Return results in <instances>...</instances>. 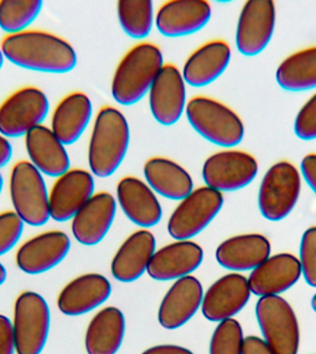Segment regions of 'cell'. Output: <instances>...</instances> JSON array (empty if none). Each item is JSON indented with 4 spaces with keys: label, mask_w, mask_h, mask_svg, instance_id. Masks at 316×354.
Segmentation results:
<instances>
[{
    "label": "cell",
    "mask_w": 316,
    "mask_h": 354,
    "mask_svg": "<svg viewBox=\"0 0 316 354\" xmlns=\"http://www.w3.org/2000/svg\"><path fill=\"white\" fill-rule=\"evenodd\" d=\"M93 115V104L85 93L76 91L64 97L54 111L50 129L65 146L76 143Z\"/></svg>",
    "instance_id": "cell-27"
},
{
    "label": "cell",
    "mask_w": 316,
    "mask_h": 354,
    "mask_svg": "<svg viewBox=\"0 0 316 354\" xmlns=\"http://www.w3.org/2000/svg\"><path fill=\"white\" fill-rule=\"evenodd\" d=\"M119 206L136 225L149 228L162 218V207L154 191L146 183L133 176L121 179L116 187Z\"/></svg>",
    "instance_id": "cell-24"
},
{
    "label": "cell",
    "mask_w": 316,
    "mask_h": 354,
    "mask_svg": "<svg viewBox=\"0 0 316 354\" xmlns=\"http://www.w3.org/2000/svg\"><path fill=\"white\" fill-rule=\"evenodd\" d=\"M276 21V4L271 0H249L240 11L236 46L241 55L254 57L267 47Z\"/></svg>",
    "instance_id": "cell-12"
},
{
    "label": "cell",
    "mask_w": 316,
    "mask_h": 354,
    "mask_svg": "<svg viewBox=\"0 0 316 354\" xmlns=\"http://www.w3.org/2000/svg\"><path fill=\"white\" fill-rule=\"evenodd\" d=\"M263 340L276 354H298L301 332L298 318L281 296L260 297L255 307Z\"/></svg>",
    "instance_id": "cell-8"
},
{
    "label": "cell",
    "mask_w": 316,
    "mask_h": 354,
    "mask_svg": "<svg viewBox=\"0 0 316 354\" xmlns=\"http://www.w3.org/2000/svg\"><path fill=\"white\" fill-rule=\"evenodd\" d=\"M301 174L316 195V153L307 154L301 162Z\"/></svg>",
    "instance_id": "cell-39"
},
{
    "label": "cell",
    "mask_w": 316,
    "mask_h": 354,
    "mask_svg": "<svg viewBox=\"0 0 316 354\" xmlns=\"http://www.w3.org/2000/svg\"><path fill=\"white\" fill-rule=\"evenodd\" d=\"M251 295L246 277L238 273L227 274L218 279L204 295L202 315L212 322L229 319L246 306Z\"/></svg>",
    "instance_id": "cell-16"
},
{
    "label": "cell",
    "mask_w": 316,
    "mask_h": 354,
    "mask_svg": "<svg viewBox=\"0 0 316 354\" xmlns=\"http://www.w3.org/2000/svg\"><path fill=\"white\" fill-rule=\"evenodd\" d=\"M204 250L198 243L179 240L155 251L147 273L159 281H174L190 276L201 266Z\"/></svg>",
    "instance_id": "cell-19"
},
{
    "label": "cell",
    "mask_w": 316,
    "mask_h": 354,
    "mask_svg": "<svg viewBox=\"0 0 316 354\" xmlns=\"http://www.w3.org/2000/svg\"><path fill=\"white\" fill-rule=\"evenodd\" d=\"M271 243L265 235H237L220 243L216 251L218 264L232 271L254 270L270 257Z\"/></svg>",
    "instance_id": "cell-26"
},
{
    "label": "cell",
    "mask_w": 316,
    "mask_h": 354,
    "mask_svg": "<svg viewBox=\"0 0 316 354\" xmlns=\"http://www.w3.org/2000/svg\"><path fill=\"white\" fill-rule=\"evenodd\" d=\"M164 66L159 47L149 43L137 44L125 55L114 73L113 99L123 106L137 104L149 93Z\"/></svg>",
    "instance_id": "cell-3"
},
{
    "label": "cell",
    "mask_w": 316,
    "mask_h": 354,
    "mask_svg": "<svg viewBox=\"0 0 316 354\" xmlns=\"http://www.w3.org/2000/svg\"><path fill=\"white\" fill-rule=\"evenodd\" d=\"M0 354H17L12 323L8 317L0 314Z\"/></svg>",
    "instance_id": "cell-38"
},
{
    "label": "cell",
    "mask_w": 316,
    "mask_h": 354,
    "mask_svg": "<svg viewBox=\"0 0 316 354\" xmlns=\"http://www.w3.org/2000/svg\"><path fill=\"white\" fill-rule=\"evenodd\" d=\"M155 252V238L151 232L141 230L130 235L119 248L111 263L114 278L121 282H132L148 268Z\"/></svg>",
    "instance_id": "cell-28"
},
{
    "label": "cell",
    "mask_w": 316,
    "mask_h": 354,
    "mask_svg": "<svg viewBox=\"0 0 316 354\" xmlns=\"http://www.w3.org/2000/svg\"><path fill=\"white\" fill-rule=\"evenodd\" d=\"M11 323L17 354L43 353L51 325V313L43 296L32 290L21 292L14 304Z\"/></svg>",
    "instance_id": "cell-6"
},
{
    "label": "cell",
    "mask_w": 316,
    "mask_h": 354,
    "mask_svg": "<svg viewBox=\"0 0 316 354\" xmlns=\"http://www.w3.org/2000/svg\"><path fill=\"white\" fill-rule=\"evenodd\" d=\"M223 194L202 187L183 198L169 218L168 231L177 241L188 240L204 231L220 212Z\"/></svg>",
    "instance_id": "cell-10"
},
{
    "label": "cell",
    "mask_w": 316,
    "mask_h": 354,
    "mask_svg": "<svg viewBox=\"0 0 316 354\" xmlns=\"http://www.w3.org/2000/svg\"><path fill=\"white\" fill-rule=\"evenodd\" d=\"M301 277V264L292 254L269 257L252 271L248 279L252 293L259 297L276 296L287 292Z\"/></svg>",
    "instance_id": "cell-18"
},
{
    "label": "cell",
    "mask_w": 316,
    "mask_h": 354,
    "mask_svg": "<svg viewBox=\"0 0 316 354\" xmlns=\"http://www.w3.org/2000/svg\"><path fill=\"white\" fill-rule=\"evenodd\" d=\"M112 292L110 282L96 273L85 274L72 279L61 290L58 307L62 314L78 317L104 304Z\"/></svg>",
    "instance_id": "cell-22"
},
{
    "label": "cell",
    "mask_w": 316,
    "mask_h": 354,
    "mask_svg": "<svg viewBox=\"0 0 316 354\" xmlns=\"http://www.w3.org/2000/svg\"><path fill=\"white\" fill-rule=\"evenodd\" d=\"M241 354H276L267 343L256 336H249L244 339Z\"/></svg>",
    "instance_id": "cell-40"
},
{
    "label": "cell",
    "mask_w": 316,
    "mask_h": 354,
    "mask_svg": "<svg viewBox=\"0 0 316 354\" xmlns=\"http://www.w3.org/2000/svg\"><path fill=\"white\" fill-rule=\"evenodd\" d=\"M94 179L82 169H69L57 178L49 192L50 218L58 223L72 220L94 195Z\"/></svg>",
    "instance_id": "cell-13"
},
{
    "label": "cell",
    "mask_w": 316,
    "mask_h": 354,
    "mask_svg": "<svg viewBox=\"0 0 316 354\" xmlns=\"http://www.w3.org/2000/svg\"><path fill=\"white\" fill-rule=\"evenodd\" d=\"M231 59V50L226 41H208L186 60L182 77L186 84L201 88L216 82L226 71Z\"/></svg>",
    "instance_id": "cell-25"
},
{
    "label": "cell",
    "mask_w": 316,
    "mask_h": 354,
    "mask_svg": "<svg viewBox=\"0 0 316 354\" xmlns=\"http://www.w3.org/2000/svg\"><path fill=\"white\" fill-rule=\"evenodd\" d=\"M116 202L108 192L94 194L72 218L71 231L83 245H96L109 231L115 218Z\"/></svg>",
    "instance_id": "cell-20"
},
{
    "label": "cell",
    "mask_w": 316,
    "mask_h": 354,
    "mask_svg": "<svg viewBox=\"0 0 316 354\" xmlns=\"http://www.w3.org/2000/svg\"><path fill=\"white\" fill-rule=\"evenodd\" d=\"M243 330L238 321L229 318L216 326L210 342V354H241Z\"/></svg>",
    "instance_id": "cell-34"
},
{
    "label": "cell",
    "mask_w": 316,
    "mask_h": 354,
    "mask_svg": "<svg viewBox=\"0 0 316 354\" xmlns=\"http://www.w3.org/2000/svg\"><path fill=\"white\" fill-rule=\"evenodd\" d=\"M119 24L129 37L146 38L155 22L154 4L149 0H121L116 6Z\"/></svg>",
    "instance_id": "cell-32"
},
{
    "label": "cell",
    "mask_w": 316,
    "mask_h": 354,
    "mask_svg": "<svg viewBox=\"0 0 316 354\" xmlns=\"http://www.w3.org/2000/svg\"><path fill=\"white\" fill-rule=\"evenodd\" d=\"M130 127L121 111L103 107L91 131L88 162L91 173L107 178L116 173L123 162L130 146Z\"/></svg>",
    "instance_id": "cell-2"
},
{
    "label": "cell",
    "mask_w": 316,
    "mask_h": 354,
    "mask_svg": "<svg viewBox=\"0 0 316 354\" xmlns=\"http://www.w3.org/2000/svg\"><path fill=\"white\" fill-rule=\"evenodd\" d=\"M301 176L287 160L274 163L266 171L258 193V206L263 218L279 221L288 217L299 201Z\"/></svg>",
    "instance_id": "cell-7"
},
{
    "label": "cell",
    "mask_w": 316,
    "mask_h": 354,
    "mask_svg": "<svg viewBox=\"0 0 316 354\" xmlns=\"http://www.w3.org/2000/svg\"><path fill=\"white\" fill-rule=\"evenodd\" d=\"M71 249V240L61 231L35 235L22 243L16 254V264L28 275H40L60 265Z\"/></svg>",
    "instance_id": "cell-15"
},
{
    "label": "cell",
    "mask_w": 316,
    "mask_h": 354,
    "mask_svg": "<svg viewBox=\"0 0 316 354\" xmlns=\"http://www.w3.org/2000/svg\"><path fill=\"white\" fill-rule=\"evenodd\" d=\"M204 298L201 282L193 276L177 279L158 310V321L166 329L185 325L198 311Z\"/></svg>",
    "instance_id": "cell-21"
},
{
    "label": "cell",
    "mask_w": 316,
    "mask_h": 354,
    "mask_svg": "<svg viewBox=\"0 0 316 354\" xmlns=\"http://www.w3.org/2000/svg\"><path fill=\"white\" fill-rule=\"evenodd\" d=\"M25 223L14 212L0 213V257L12 250L24 234Z\"/></svg>",
    "instance_id": "cell-36"
},
{
    "label": "cell",
    "mask_w": 316,
    "mask_h": 354,
    "mask_svg": "<svg viewBox=\"0 0 316 354\" xmlns=\"http://www.w3.org/2000/svg\"><path fill=\"white\" fill-rule=\"evenodd\" d=\"M24 138L29 162L43 176L58 178L69 170L71 160L66 146L50 127L42 124L30 130Z\"/></svg>",
    "instance_id": "cell-23"
},
{
    "label": "cell",
    "mask_w": 316,
    "mask_h": 354,
    "mask_svg": "<svg viewBox=\"0 0 316 354\" xmlns=\"http://www.w3.org/2000/svg\"><path fill=\"white\" fill-rule=\"evenodd\" d=\"M0 48L5 59L27 71L66 74L77 65V54L71 44L44 30H28L6 35Z\"/></svg>",
    "instance_id": "cell-1"
},
{
    "label": "cell",
    "mask_w": 316,
    "mask_h": 354,
    "mask_svg": "<svg viewBox=\"0 0 316 354\" xmlns=\"http://www.w3.org/2000/svg\"><path fill=\"white\" fill-rule=\"evenodd\" d=\"M141 354H193L188 348L176 345L155 346Z\"/></svg>",
    "instance_id": "cell-41"
},
{
    "label": "cell",
    "mask_w": 316,
    "mask_h": 354,
    "mask_svg": "<svg viewBox=\"0 0 316 354\" xmlns=\"http://www.w3.org/2000/svg\"><path fill=\"white\" fill-rule=\"evenodd\" d=\"M143 174L152 190L170 201H182L193 191L191 174L166 158L154 157L147 160Z\"/></svg>",
    "instance_id": "cell-29"
},
{
    "label": "cell",
    "mask_w": 316,
    "mask_h": 354,
    "mask_svg": "<svg viewBox=\"0 0 316 354\" xmlns=\"http://www.w3.org/2000/svg\"><path fill=\"white\" fill-rule=\"evenodd\" d=\"M258 169L252 155L229 149L211 155L202 166V174L207 187L220 193L234 192L251 184Z\"/></svg>",
    "instance_id": "cell-11"
},
{
    "label": "cell",
    "mask_w": 316,
    "mask_h": 354,
    "mask_svg": "<svg viewBox=\"0 0 316 354\" xmlns=\"http://www.w3.org/2000/svg\"><path fill=\"white\" fill-rule=\"evenodd\" d=\"M7 270H6L4 265H3L1 262H0V286H2V285L5 283L6 281H7Z\"/></svg>",
    "instance_id": "cell-43"
},
{
    "label": "cell",
    "mask_w": 316,
    "mask_h": 354,
    "mask_svg": "<svg viewBox=\"0 0 316 354\" xmlns=\"http://www.w3.org/2000/svg\"><path fill=\"white\" fill-rule=\"evenodd\" d=\"M4 55H3L2 50L1 48H0V69H1L3 65H4Z\"/></svg>",
    "instance_id": "cell-44"
},
{
    "label": "cell",
    "mask_w": 316,
    "mask_h": 354,
    "mask_svg": "<svg viewBox=\"0 0 316 354\" xmlns=\"http://www.w3.org/2000/svg\"><path fill=\"white\" fill-rule=\"evenodd\" d=\"M125 334V317L116 307H105L94 315L85 335L88 354H116Z\"/></svg>",
    "instance_id": "cell-30"
},
{
    "label": "cell",
    "mask_w": 316,
    "mask_h": 354,
    "mask_svg": "<svg viewBox=\"0 0 316 354\" xmlns=\"http://www.w3.org/2000/svg\"><path fill=\"white\" fill-rule=\"evenodd\" d=\"M211 16L212 8L204 0H174L161 6L155 24L166 37H183L204 29Z\"/></svg>",
    "instance_id": "cell-17"
},
{
    "label": "cell",
    "mask_w": 316,
    "mask_h": 354,
    "mask_svg": "<svg viewBox=\"0 0 316 354\" xmlns=\"http://www.w3.org/2000/svg\"><path fill=\"white\" fill-rule=\"evenodd\" d=\"M12 145L8 138L0 134V169L5 167L12 158Z\"/></svg>",
    "instance_id": "cell-42"
},
{
    "label": "cell",
    "mask_w": 316,
    "mask_h": 354,
    "mask_svg": "<svg viewBox=\"0 0 316 354\" xmlns=\"http://www.w3.org/2000/svg\"><path fill=\"white\" fill-rule=\"evenodd\" d=\"M49 109V100L41 88H19L0 104V134L7 138L25 137L44 124Z\"/></svg>",
    "instance_id": "cell-9"
},
{
    "label": "cell",
    "mask_w": 316,
    "mask_h": 354,
    "mask_svg": "<svg viewBox=\"0 0 316 354\" xmlns=\"http://www.w3.org/2000/svg\"><path fill=\"white\" fill-rule=\"evenodd\" d=\"M294 132L299 140H316V93L299 111L294 122Z\"/></svg>",
    "instance_id": "cell-37"
},
{
    "label": "cell",
    "mask_w": 316,
    "mask_h": 354,
    "mask_svg": "<svg viewBox=\"0 0 316 354\" xmlns=\"http://www.w3.org/2000/svg\"><path fill=\"white\" fill-rule=\"evenodd\" d=\"M312 307L313 309L315 310V312H316V293L315 295H313L312 299Z\"/></svg>",
    "instance_id": "cell-46"
},
{
    "label": "cell",
    "mask_w": 316,
    "mask_h": 354,
    "mask_svg": "<svg viewBox=\"0 0 316 354\" xmlns=\"http://www.w3.org/2000/svg\"><path fill=\"white\" fill-rule=\"evenodd\" d=\"M276 80L285 91L316 88V46L299 50L285 58L276 69Z\"/></svg>",
    "instance_id": "cell-31"
},
{
    "label": "cell",
    "mask_w": 316,
    "mask_h": 354,
    "mask_svg": "<svg viewBox=\"0 0 316 354\" xmlns=\"http://www.w3.org/2000/svg\"><path fill=\"white\" fill-rule=\"evenodd\" d=\"M43 5L41 0H1L0 29L7 36L26 32L40 15Z\"/></svg>",
    "instance_id": "cell-33"
},
{
    "label": "cell",
    "mask_w": 316,
    "mask_h": 354,
    "mask_svg": "<svg viewBox=\"0 0 316 354\" xmlns=\"http://www.w3.org/2000/svg\"><path fill=\"white\" fill-rule=\"evenodd\" d=\"M10 195L13 212L27 225L43 226L51 218L49 192L44 176L29 160H19L13 166Z\"/></svg>",
    "instance_id": "cell-5"
},
{
    "label": "cell",
    "mask_w": 316,
    "mask_h": 354,
    "mask_svg": "<svg viewBox=\"0 0 316 354\" xmlns=\"http://www.w3.org/2000/svg\"><path fill=\"white\" fill-rule=\"evenodd\" d=\"M3 187H4V178H3L2 174L0 173V195H1Z\"/></svg>",
    "instance_id": "cell-45"
},
{
    "label": "cell",
    "mask_w": 316,
    "mask_h": 354,
    "mask_svg": "<svg viewBox=\"0 0 316 354\" xmlns=\"http://www.w3.org/2000/svg\"><path fill=\"white\" fill-rule=\"evenodd\" d=\"M299 261L305 281L316 288V226L310 227L302 234Z\"/></svg>",
    "instance_id": "cell-35"
},
{
    "label": "cell",
    "mask_w": 316,
    "mask_h": 354,
    "mask_svg": "<svg viewBox=\"0 0 316 354\" xmlns=\"http://www.w3.org/2000/svg\"><path fill=\"white\" fill-rule=\"evenodd\" d=\"M186 115L191 127L204 140L222 148L238 146L244 138V124L227 105L208 97H194L187 104Z\"/></svg>",
    "instance_id": "cell-4"
},
{
    "label": "cell",
    "mask_w": 316,
    "mask_h": 354,
    "mask_svg": "<svg viewBox=\"0 0 316 354\" xmlns=\"http://www.w3.org/2000/svg\"><path fill=\"white\" fill-rule=\"evenodd\" d=\"M150 110L155 121L173 126L187 107L186 82L176 66L166 64L149 91Z\"/></svg>",
    "instance_id": "cell-14"
}]
</instances>
